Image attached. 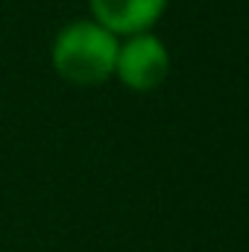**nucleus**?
<instances>
[{
  "instance_id": "nucleus-1",
  "label": "nucleus",
  "mask_w": 249,
  "mask_h": 252,
  "mask_svg": "<svg viewBox=\"0 0 249 252\" xmlns=\"http://www.w3.org/2000/svg\"><path fill=\"white\" fill-rule=\"evenodd\" d=\"M121 38L94 18H73L53 35L50 67L56 76L76 88H94L115 79Z\"/></svg>"
},
{
  "instance_id": "nucleus-2",
  "label": "nucleus",
  "mask_w": 249,
  "mask_h": 252,
  "mask_svg": "<svg viewBox=\"0 0 249 252\" xmlns=\"http://www.w3.org/2000/svg\"><path fill=\"white\" fill-rule=\"evenodd\" d=\"M167 76H170V50L153 30L121 38L115 79L124 88L135 91V94H150V91L161 88L167 82Z\"/></svg>"
},
{
  "instance_id": "nucleus-3",
  "label": "nucleus",
  "mask_w": 249,
  "mask_h": 252,
  "mask_svg": "<svg viewBox=\"0 0 249 252\" xmlns=\"http://www.w3.org/2000/svg\"><path fill=\"white\" fill-rule=\"evenodd\" d=\"M170 0H88V9L97 24H103L109 32L118 38L135 35V32H150Z\"/></svg>"
}]
</instances>
